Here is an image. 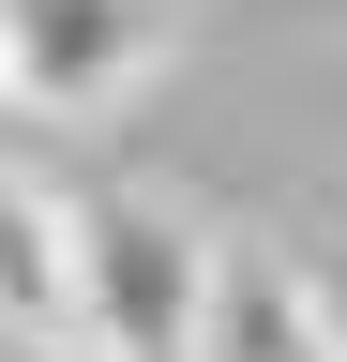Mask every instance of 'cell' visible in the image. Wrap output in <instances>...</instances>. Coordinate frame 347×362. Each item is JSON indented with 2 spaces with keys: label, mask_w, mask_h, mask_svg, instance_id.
<instances>
[{
  "label": "cell",
  "mask_w": 347,
  "mask_h": 362,
  "mask_svg": "<svg viewBox=\"0 0 347 362\" xmlns=\"http://www.w3.org/2000/svg\"><path fill=\"white\" fill-rule=\"evenodd\" d=\"M0 347H76V197L0 166Z\"/></svg>",
  "instance_id": "3957f363"
},
{
  "label": "cell",
  "mask_w": 347,
  "mask_h": 362,
  "mask_svg": "<svg viewBox=\"0 0 347 362\" xmlns=\"http://www.w3.org/2000/svg\"><path fill=\"white\" fill-rule=\"evenodd\" d=\"M0 45L46 121H91L166 61V0H0Z\"/></svg>",
  "instance_id": "7a4b0ae2"
},
{
  "label": "cell",
  "mask_w": 347,
  "mask_h": 362,
  "mask_svg": "<svg viewBox=\"0 0 347 362\" xmlns=\"http://www.w3.org/2000/svg\"><path fill=\"white\" fill-rule=\"evenodd\" d=\"M227 242H196L151 197H76V347L106 362H211Z\"/></svg>",
  "instance_id": "6da1fadb"
},
{
  "label": "cell",
  "mask_w": 347,
  "mask_h": 362,
  "mask_svg": "<svg viewBox=\"0 0 347 362\" xmlns=\"http://www.w3.org/2000/svg\"><path fill=\"white\" fill-rule=\"evenodd\" d=\"M30 121H46V106H30V76H16V45H0V166H16V136Z\"/></svg>",
  "instance_id": "277c9868"
}]
</instances>
